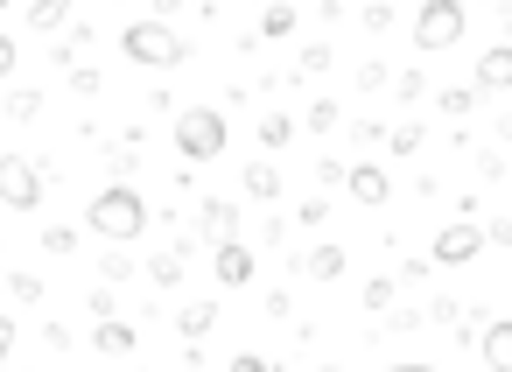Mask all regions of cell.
I'll list each match as a JSON object with an SVG mask.
<instances>
[{
    "label": "cell",
    "instance_id": "obj_24",
    "mask_svg": "<svg viewBox=\"0 0 512 372\" xmlns=\"http://www.w3.org/2000/svg\"><path fill=\"white\" fill-rule=\"evenodd\" d=\"M295 71H302V78H316V71H330V43H309V50H302V64H295Z\"/></svg>",
    "mask_w": 512,
    "mask_h": 372
},
{
    "label": "cell",
    "instance_id": "obj_31",
    "mask_svg": "<svg viewBox=\"0 0 512 372\" xmlns=\"http://www.w3.org/2000/svg\"><path fill=\"white\" fill-rule=\"evenodd\" d=\"M393 92H400V99H428V78H421V71H400Z\"/></svg>",
    "mask_w": 512,
    "mask_h": 372
},
{
    "label": "cell",
    "instance_id": "obj_18",
    "mask_svg": "<svg viewBox=\"0 0 512 372\" xmlns=\"http://www.w3.org/2000/svg\"><path fill=\"white\" fill-rule=\"evenodd\" d=\"M477 99H484V92H477V78H470V85H442V92H435V106H442L449 120H463V113H470Z\"/></svg>",
    "mask_w": 512,
    "mask_h": 372
},
{
    "label": "cell",
    "instance_id": "obj_26",
    "mask_svg": "<svg viewBox=\"0 0 512 372\" xmlns=\"http://www.w3.org/2000/svg\"><path fill=\"white\" fill-rule=\"evenodd\" d=\"M337 120H344V113H337V99H316V106H309V127H316V134H330Z\"/></svg>",
    "mask_w": 512,
    "mask_h": 372
},
{
    "label": "cell",
    "instance_id": "obj_6",
    "mask_svg": "<svg viewBox=\"0 0 512 372\" xmlns=\"http://www.w3.org/2000/svg\"><path fill=\"white\" fill-rule=\"evenodd\" d=\"M484 246H491V232H484V225H470V218H456V225H442V232H435V260H442V267H470Z\"/></svg>",
    "mask_w": 512,
    "mask_h": 372
},
{
    "label": "cell",
    "instance_id": "obj_36",
    "mask_svg": "<svg viewBox=\"0 0 512 372\" xmlns=\"http://www.w3.org/2000/svg\"><path fill=\"white\" fill-rule=\"evenodd\" d=\"M15 57H22V43H15V36H0V78H15Z\"/></svg>",
    "mask_w": 512,
    "mask_h": 372
},
{
    "label": "cell",
    "instance_id": "obj_5",
    "mask_svg": "<svg viewBox=\"0 0 512 372\" xmlns=\"http://www.w3.org/2000/svg\"><path fill=\"white\" fill-rule=\"evenodd\" d=\"M0 204L8 211H36L43 204V169L29 155H0Z\"/></svg>",
    "mask_w": 512,
    "mask_h": 372
},
{
    "label": "cell",
    "instance_id": "obj_27",
    "mask_svg": "<svg viewBox=\"0 0 512 372\" xmlns=\"http://www.w3.org/2000/svg\"><path fill=\"white\" fill-rule=\"evenodd\" d=\"M351 176V162H337V155H316V183L330 190V183H344Z\"/></svg>",
    "mask_w": 512,
    "mask_h": 372
},
{
    "label": "cell",
    "instance_id": "obj_20",
    "mask_svg": "<svg viewBox=\"0 0 512 372\" xmlns=\"http://www.w3.org/2000/svg\"><path fill=\"white\" fill-rule=\"evenodd\" d=\"M148 274H155V288H176V281H183V253H155Z\"/></svg>",
    "mask_w": 512,
    "mask_h": 372
},
{
    "label": "cell",
    "instance_id": "obj_10",
    "mask_svg": "<svg viewBox=\"0 0 512 372\" xmlns=\"http://www.w3.org/2000/svg\"><path fill=\"white\" fill-rule=\"evenodd\" d=\"M197 211H204V218H197V232H204L211 246H218V239H239V204H232V197H204Z\"/></svg>",
    "mask_w": 512,
    "mask_h": 372
},
{
    "label": "cell",
    "instance_id": "obj_13",
    "mask_svg": "<svg viewBox=\"0 0 512 372\" xmlns=\"http://www.w3.org/2000/svg\"><path fill=\"white\" fill-rule=\"evenodd\" d=\"M295 267H302V281H337L344 274V246H309Z\"/></svg>",
    "mask_w": 512,
    "mask_h": 372
},
{
    "label": "cell",
    "instance_id": "obj_40",
    "mask_svg": "<svg viewBox=\"0 0 512 372\" xmlns=\"http://www.w3.org/2000/svg\"><path fill=\"white\" fill-rule=\"evenodd\" d=\"M505 43H512V8H505Z\"/></svg>",
    "mask_w": 512,
    "mask_h": 372
},
{
    "label": "cell",
    "instance_id": "obj_11",
    "mask_svg": "<svg viewBox=\"0 0 512 372\" xmlns=\"http://www.w3.org/2000/svg\"><path fill=\"white\" fill-rule=\"evenodd\" d=\"M477 92H512V43H491L477 57Z\"/></svg>",
    "mask_w": 512,
    "mask_h": 372
},
{
    "label": "cell",
    "instance_id": "obj_30",
    "mask_svg": "<svg viewBox=\"0 0 512 372\" xmlns=\"http://www.w3.org/2000/svg\"><path fill=\"white\" fill-rule=\"evenodd\" d=\"M71 92H78V99H99L106 78H99V71H71Z\"/></svg>",
    "mask_w": 512,
    "mask_h": 372
},
{
    "label": "cell",
    "instance_id": "obj_19",
    "mask_svg": "<svg viewBox=\"0 0 512 372\" xmlns=\"http://www.w3.org/2000/svg\"><path fill=\"white\" fill-rule=\"evenodd\" d=\"M288 141H295V120H288V113H267V120H260V155H281Z\"/></svg>",
    "mask_w": 512,
    "mask_h": 372
},
{
    "label": "cell",
    "instance_id": "obj_21",
    "mask_svg": "<svg viewBox=\"0 0 512 372\" xmlns=\"http://www.w3.org/2000/svg\"><path fill=\"white\" fill-rule=\"evenodd\" d=\"M393 288H400L393 274H372V281H365V309H372V316H379V309H393Z\"/></svg>",
    "mask_w": 512,
    "mask_h": 372
},
{
    "label": "cell",
    "instance_id": "obj_35",
    "mask_svg": "<svg viewBox=\"0 0 512 372\" xmlns=\"http://www.w3.org/2000/svg\"><path fill=\"white\" fill-rule=\"evenodd\" d=\"M421 323H428L421 309H393V316H386V330H421Z\"/></svg>",
    "mask_w": 512,
    "mask_h": 372
},
{
    "label": "cell",
    "instance_id": "obj_4",
    "mask_svg": "<svg viewBox=\"0 0 512 372\" xmlns=\"http://www.w3.org/2000/svg\"><path fill=\"white\" fill-rule=\"evenodd\" d=\"M463 43V0H421L414 8V50L435 57V50H456Z\"/></svg>",
    "mask_w": 512,
    "mask_h": 372
},
{
    "label": "cell",
    "instance_id": "obj_1",
    "mask_svg": "<svg viewBox=\"0 0 512 372\" xmlns=\"http://www.w3.org/2000/svg\"><path fill=\"white\" fill-rule=\"evenodd\" d=\"M85 225H92L106 246H127V239H141V232H148V197L120 176V183H106V190L85 204Z\"/></svg>",
    "mask_w": 512,
    "mask_h": 372
},
{
    "label": "cell",
    "instance_id": "obj_9",
    "mask_svg": "<svg viewBox=\"0 0 512 372\" xmlns=\"http://www.w3.org/2000/svg\"><path fill=\"white\" fill-rule=\"evenodd\" d=\"M477 358L491 372H512V316H484V337H477Z\"/></svg>",
    "mask_w": 512,
    "mask_h": 372
},
{
    "label": "cell",
    "instance_id": "obj_22",
    "mask_svg": "<svg viewBox=\"0 0 512 372\" xmlns=\"http://www.w3.org/2000/svg\"><path fill=\"white\" fill-rule=\"evenodd\" d=\"M8 113H15V120H36V113H43V92H36V85L8 92Z\"/></svg>",
    "mask_w": 512,
    "mask_h": 372
},
{
    "label": "cell",
    "instance_id": "obj_15",
    "mask_svg": "<svg viewBox=\"0 0 512 372\" xmlns=\"http://www.w3.org/2000/svg\"><path fill=\"white\" fill-rule=\"evenodd\" d=\"M176 330H183V337H190V344H204V337H211V330H218V302H190V309H183V316H176Z\"/></svg>",
    "mask_w": 512,
    "mask_h": 372
},
{
    "label": "cell",
    "instance_id": "obj_41",
    "mask_svg": "<svg viewBox=\"0 0 512 372\" xmlns=\"http://www.w3.org/2000/svg\"><path fill=\"white\" fill-rule=\"evenodd\" d=\"M0 8H8V0H0Z\"/></svg>",
    "mask_w": 512,
    "mask_h": 372
},
{
    "label": "cell",
    "instance_id": "obj_3",
    "mask_svg": "<svg viewBox=\"0 0 512 372\" xmlns=\"http://www.w3.org/2000/svg\"><path fill=\"white\" fill-rule=\"evenodd\" d=\"M225 141H232V120H225L218 106H190V113H176V155H183V162H218Z\"/></svg>",
    "mask_w": 512,
    "mask_h": 372
},
{
    "label": "cell",
    "instance_id": "obj_23",
    "mask_svg": "<svg viewBox=\"0 0 512 372\" xmlns=\"http://www.w3.org/2000/svg\"><path fill=\"white\" fill-rule=\"evenodd\" d=\"M421 141H428V134H421V127H414V120H400V127H393V134H386V148H393V155H414V148H421Z\"/></svg>",
    "mask_w": 512,
    "mask_h": 372
},
{
    "label": "cell",
    "instance_id": "obj_8",
    "mask_svg": "<svg viewBox=\"0 0 512 372\" xmlns=\"http://www.w3.org/2000/svg\"><path fill=\"white\" fill-rule=\"evenodd\" d=\"M253 267H260V260H253L246 239H218V246H211V274H218V288H246Z\"/></svg>",
    "mask_w": 512,
    "mask_h": 372
},
{
    "label": "cell",
    "instance_id": "obj_2",
    "mask_svg": "<svg viewBox=\"0 0 512 372\" xmlns=\"http://www.w3.org/2000/svg\"><path fill=\"white\" fill-rule=\"evenodd\" d=\"M120 50H127V64H141V71H176V64H190V43H183L162 15H155V22H127Z\"/></svg>",
    "mask_w": 512,
    "mask_h": 372
},
{
    "label": "cell",
    "instance_id": "obj_14",
    "mask_svg": "<svg viewBox=\"0 0 512 372\" xmlns=\"http://www.w3.org/2000/svg\"><path fill=\"white\" fill-rule=\"evenodd\" d=\"M92 351H99V358H127V351H134V323H113V316H99V330H92Z\"/></svg>",
    "mask_w": 512,
    "mask_h": 372
},
{
    "label": "cell",
    "instance_id": "obj_25",
    "mask_svg": "<svg viewBox=\"0 0 512 372\" xmlns=\"http://www.w3.org/2000/svg\"><path fill=\"white\" fill-rule=\"evenodd\" d=\"M386 85H393L386 64H358V92H386Z\"/></svg>",
    "mask_w": 512,
    "mask_h": 372
},
{
    "label": "cell",
    "instance_id": "obj_16",
    "mask_svg": "<svg viewBox=\"0 0 512 372\" xmlns=\"http://www.w3.org/2000/svg\"><path fill=\"white\" fill-rule=\"evenodd\" d=\"M295 36V8L288 0H267V15H260V43H288Z\"/></svg>",
    "mask_w": 512,
    "mask_h": 372
},
{
    "label": "cell",
    "instance_id": "obj_39",
    "mask_svg": "<svg viewBox=\"0 0 512 372\" xmlns=\"http://www.w3.org/2000/svg\"><path fill=\"white\" fill-rule=\"evenodd\" d=\"M155 15H162V22H169V15H176V0H155Z\"/></svg>",
    "mask_w": 512,
    "mask_h": 372
},
{
    "label": "cell",
    "instance_id": "obj_28",
    "mask_svg": "<svg viewBox=\"0 0 512 372\" xmlns=\"http://www.w3.org/2000/svg\"><path fill=\"white\" fill-rule=\"evenodd\" d=\"M43 246H50V253H71V246H78V225H43Z\"/></svg>",
    "mask_w": 512,
    "mask_h": 372
},
{
    "label": "cell",
    "instance_id": "obj_37",
    "mask_svg": "<svg viewBox=\"0 0 512 372\" xmlns=\"http://www.w3.org/2000/svg\"><path fill=\"white\" fill-rule=\"evenodd\" d=\"M15 358V316H0V365Z\"/></svg>",
    "mask_w": 512,
    "mask_h": 372
},
{
    "label": "cell",
    "instance_id": "obj_12",
    "mask_svg": "<svg viewBox=\"0 0 512 372\" xmlns=\"http://www.w3.org/2000/svg\"><path fill=\"white\" fill-rule=\"evenodd\" d=\"M71 15H78V0H29V29H36V36L71 29Z\"/></svg>",
    "mask_w": 512,
    "mask_h": 372
},
{
    "label": "cell",
    "instance_id": "obj_32",
    "mask_svg": "<svg viewBox=\"0 0 512 372\" xmlns=\"http://www.w3.org/2000/svg\"><path fill=\"white\" fill-rule=\"evenodd\" d=\"M8 288H15V302H43V281L36 274H8Z\"/></svg>",
    "mask_w": 512,
    "mask_h": 372
},
{
    "label": "cell",
    "instance_id": "obj_17",
    "mask_svg": "<svg viewBox=\"0 0 512 372\" xmlns=\"http://www.w3.org/2000/svg\"><path fill=\"white\" fill-rule=\"evenodd\" d=\"M246 197L274 204V197H281V169H274V162H246Z\"/></svg>",
    "mask_w": 512,
    "mask_h": 372
},
{
    "label": "cell",
    "instance_id": "obj_33",
    "mask_svg": "<svg viewBox=\"0 0 512 372\" xmlns=\"http://www.w3.org/2000/svg\"><path fill=\"white\" fill-rule=\"evenodd\" d=\"M99 274H106V281H127V274H134V260H127V253H106V260H99Z\"/></svg>",
    "mask_w": 512,
    "mask_h": 372
},
{
    "label": "cell",
    "instance_id": "obj_38",
    "mask_svg": "<svg viewBox=\"0 0 512 372\" xmlns=\"http://www.w3.org/2000/svg\"><path fill=\"white\" fill-rule=\"evenodd\" d=\"M484 232H491V246H512V218H491Z\"/></svg>",
    "mask_w": 512,
    "mask_h": 372
},
{
    "label": "cell",
    "instance_id": "obj_7",
    "mask_svg": "<svg viewBox=\"0 0 512 372\" xmlns=\"http://www.w3.org/2000/svg\"><path fill=\"white\" fill-rule=\"evenodd\" d=\"M344 190H351V204H365V211H386V204H393V176H386L379 162H351Z\"/></svg>",
    "mask_w": 512,
    "mask_h": 372
},
{
    "label": "cell",
    "instance_id": "obj_34",
    "mask_svg": "<svg viewBox=\"0 0 512 372\" xmlns=\"http://www.w3.org/2000/svg\"><path fill=\"white\" fill-rule=\"evenodd\" d=\"M295 218H302V225H323V218H330V197H309V204H302Z\"/></svg>",
    "mask_w": 512,
    "mask_h": 372
},
{
    "label": "cell",
    "instance_id": "obj_29",
    "mask_svg": "<svg viewBox=\"0 0 512 372\" xmlns=\"http://www.w3.org/2000/svg\"><path fill=\"white\" fill-rule=\"evenodd\" d=\"M358 22H365V29H372V36H386V29H393V8H386V0H372V8H365V15H358Z\"/></svg>",
    "mask_w": 512,
    "mask_h": 372
}]
</instances>
